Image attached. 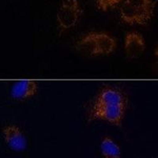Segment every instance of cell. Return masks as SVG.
<instances>
[{
  "label": "cell",
  "instance_id": "9",
  "mask_svg": "<svg viewBox=\"0 0 158 158\" xmlns=\"http://www.w3.org/2000/svg\"><path fill=\"white\" fill-rule=\"evenodd\" d=\"M100 151L103 158H122L120 147L111 137L102 138L100 143Z\"/></svg>",
  "mask_w": 158,
  "mask_h": 158
},
{
  "label": "cell",
  "instance_id": "12",
  "mask_svg": "<svg viewBox=\"0 0 158 158\" xmlns=\"http://www.w3.org/2000/svg\"><path fill=\"white\" fill-rule=\"evenodd\" d=\"M157 158H158V157H157Z\"/></svg>",
  "mask_w": 158,
  "mask_h": 158
},
{
  "label": "cell",
  "instance_id": "5",
  "mask_svg": "<svg viewBox=\"0 0 158 158\" xmlns=\"http://www.w3.org/2000/svg\"><path fill=\"white\" fill-rule=\"evenodd\" d=\"M123 48L127 59H138L146 50V44L145 38L138 32L130 31L127 32L124 37Z\"/></svg>",
  "mask_w": 158,
  "mask_h": 158
},
{
  "label": "cell",
  "instance_id": "4",
  "mask_svg": "<svg viewBox=\"0 0 158 158\" xmlns=\"http://www.w3.org/2000/svg\"><path fill=\"white\" fill-rule=\"evenodd\" d=\"M2 136L6 146L15 152H23L27 148V138L19 127L10 124L2 130Z\"/></svg>",
  "mask_w": 158,
  "mask_h": 158
},
{
  "label": "cell",
  "instance_id": "3",
  "mask_svg": "<svg viewBox=\"0 0 158 158\" xmlns=\"http://www.w3.org/2000/svg\"><path fill=\"white\" fill-rule=\"evenodd\" d=\"M82 7L79 0H62L56 12V24L59 34L70 30L80 22Z\"/></svg>",
  "mask_w": 158,
  "mask_h": 158
},
{
  "label": "cell",
  "instance_id": "7",
  "mask_svg": "<svg viewBox=\"0 0 158 158\" xmlns=\"http://www.w3.org/2000/svg\"><path fill=\"white\" fill-rule=\"evenodd\" d=\"M75 48L78 53L85 57L98 56L96 44V31H91L82 35L76 42Z\"/></svg>",
  "mask_w": 158,
  "mask_h": 158
},
{
  "label": "cell",
  "instance_id": "1",
  "mask_svg": "<svg viewBox=\"0 0 158 158\" xmlns=\"http://www.w3.org/2000/svg\"><path fill=\"white\" fill-rule=\"evenodd\" d=\"M128 103L127 95L121 89L105 85L99 90L89 104L88 121H104L115 127L122 126Z\"/></svg>",
  "mask_w": 158,
  "mask_h": 158
},
{
  "label": "cell",
  "instance_id": "10",
  "mask_svg": "<svg viewBox=\"0 0 158 158\" xmlns=\"http://www.w3.org/2000/svg\"><path fill=\"white\" fill-rule=\"evenodd\" d=\"M122 0H96V6L99 10L107 12L115 7Z\"/></svg>",
  "mask_w": 158,
  "mask_h": 158
},
{
  "label": "cell",
  "instance_id": "11",
  "mask_svg": "<svg viewBox=\"0 0 158 158\" xmlns=\"http://www.w3.org/2000/svg\"><path fill=\"white\" fill-rule=\"evenodd\" d=\"M152 69L154 74L158 75V46L154 48L153 53V61H152Z\"/></svg>",
  "mask_w": 158,
  "mask_h": 158
},
{
  "label": "cell",
  "instance_id": "8",
  "mask_svg": "<svg viewBox=\"0 0 158 158\" xmlns=\"http://www.w3.org/2000/svg\"><path fill=\"white\" fill-rule=\"evenodd\" d=\"M96 44L98 56H108L117 47L116 40L108 32L102 31H96Z\"/></svg>",
  "mask_w": 158,
  "mask_h": 158
},
{
  "label": "cell",
  "instance_id": "2",
  "mask_svg": "<svg viewBox=\"0 0 158 158\" xmlns=\"http://www.w3.org/2000/svg\"><path fill=\"white\" fill-rule=\"evenodd\" d=\"M155 0H124L119 9L120 19L130 25H143L154 16Z\"/></svg>",
  "mask_w": 158,
  "mask_h": 158
},
{
  "label": "cell",
  "instance_id": "6",
  "mask_svg": "<svg viewBox=\"0 0 158 158\" xmlns=\"http://www.w3.org/2000/svg\"><path fill=\"white\" fill-rule=\"evenodd\" d=\"M38 85L32 80H22L14 83L10 89V96L14 100L23 101L36 96Z\"/></svg>",
  "mask_w": 158,
  "mask_h": 158
}]
</instances>
